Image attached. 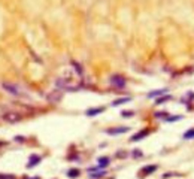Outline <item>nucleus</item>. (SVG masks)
I'll return each mask as SVG.
<instances>
[{"label":"nucleus","mask_w":194,"mask_h":179,"mask_svg":"<svg viewBox=\"0 0 194 179\" xmlns=\"http://www.w3.org/2000/svg\"><path fill=\"white\" fill-rule=\"evenodd\" d=\"M109 84L114 88H118V90H123V88H126L127 85V79L123 75H112L109 78Z\"/></svg>","instance_id":"obj_1"},{"label":"nucleus","mask_w":194,"mask_h":179,"mask_svg":"<svg viewBox=\"0 0 194 179\" xmlns=\"http://www.w3.org/2000/svg\"><path fill=\"white\" fill-rule=\"evenodd\" d=\"M3 90L5 91H8V93H11L14 97H24V94H23V90L19 88L18 85H15V84H9V82H3Z\"/></svg>","instance_id":"obj_2"},{"label":"nucleus","mask_w":194,"mask_h":179,"mask_svg":"<svg viewBox=\"0 0 194 179\" xmlns=\"http://www.w3.org/2000/svg\"><path fill=\"white\" fill-rule=\"evenodd\" d=\"M2 119L6 121V122H18L23 119V115L18 113V112H5L2 115Z\"/></svg>","instance_id":"obj_3"},{"label":"nucleus","mask_w":194,"mask_h":179,"mask_svg":"<svg viewBox=\"0 0 194 179\" xmlns=\"http://www.w3.org/2000/svg\"><path fill=\"white\" fill-rule=\"evenodd\" d=\"M126 131H130V127H115V128H108L106 133L110 136H117V134H123Z\"/></svg>","instance_id":"obj_4"},{"label":"nucleus","mask_w":194,"mask_h":179,"mask_svg":"<svg viewBox=\"0 0 194 179\" xmlns=\"http://www.w3.org/2000/svg\"><path fill=\"white\" fill-rule=\"evenodd\" d=\"M42 161V157L41 155H30V158H28V161H27V169H32L34 166H37L39 163Z\"/></svg>","instance_id":"obj_5"},{"label":"nucleus","mask_w":194,"mask_h":179,"mask_svg":"<svg viewBox=\"0 0 194 179\" xmlns=\"http://www.w3.org/2000/svg\"><path fill=\"white\" fill-rule=\"evenodd\" d=\"M157 170V166L155 164H151V166H145L144 169L140 170V176H148V175H151V173H154V172Z\"/></svg>","instance_id":"obj_6"},{"label":"nucleus","mask_w":194,"mask_h":179,"mask_svg":"<svg viewBox=\"0 0 194 179\" xmlns=\"http://www.w3.org/2000/svg\"><path fill=\"white\" fill-rule=\"evenodd\" d=\"M149 128H145V130H142L140 133H136L135 136H131V142H137V140H140V139H144V137H146L148 134H149Z\"/></svg>","instance_id":"obj_7"},{"label":"nucleus","mask_w":194,"mask_h":179,"mask_svg":"<svg viewBox=\"0 0 194 179\" xmlns=\"http://www.w3.org/2000/svg\"><path fill=\"white\" fill-rule=\"evenodd\" d=\"M105 106H100V108H96V109H88V111L85 112V115L87 117H96V115H99V113H101V112H105Z\"/></svg>","instance_id":"obj_8"},{"label":"nucleus","mask_w":194,"mask_h":179,"mask_svg":"<svg viewBox=\"0 0 194 179\" xmlns=\"http://www.w3.org/2000/svg\"><path fill=\"white\" fill-rule=\"evenodd\" d=\"M70 64H72V67L75 69V73H76V75H79V76H82V75H84V69H82V66H81L79 63H76V61H72Z\"/></svg>","instance_id":"obj_9"},{"label":"nucleus","mask_w":194,"mask_h":179,"mask_svg":"<svg viewBox=\"0 0 194 179\" xmlns=\"http://www.w3.org/2000/svg\"><path fill=\"white\" fill-rule=\"evenodd\" d=\"M167 93V90L166 88H161V90H155V91H151V93H148V97L149 99H154V97H158L161 94H166Z\"/></svg>","instance_id":"obj_10"},{"label":"nucleus","mask_w":194,"mask_h":179,"mask_svg":"<svg viewBox=\"0 0 194 179\" xmlns=\"http://www.w3.org/2000/svg\"><path fill=\"white\" fill-rule=\"evenodd\" d=\"M109 163H110V160L108 158V157H101V158H99V167L100 169H105V167H108L109 166Z\"/></svg>","instance_id":"obj_11"},{"label":"nucleus","mask_w":194,"mask_h":179,"mask_svg":"<svg viewBox=\"0 0 194 179\" xmlns=\"http://www.w3.org/2000/svg\"><path fill=\"white\" fill-rule=\"evenodd\" d=\"M131 100V97H123V99H117L112 102V106H119V104H124V103H128Z\"/></svg>","instance_id":"obj_12"},{"label":"nucleus","mask_w":194,"mask_h":179,"mask_svg":"<svg viewBox=\"0 0 194 179\" xmlns=\"http://www.w3.org/2000/svg\"><path fill=\"white\" fill-rule=\"evenodd\" d=\"M90 175H91V178H93V179H97V178L105 176V175H106V170H103V169H101V170H97V172H94V173H90Z\"/></svg>","instance_id":"obj_13"},{"label":"nucleus","mask_w":194,"mask_h":179,"mask_svg":"<svg viewBox=\"0 0 194 179\" xmlns=\"http://www.w3.org/2000/svg\"><path fill=\"white\" fill-rule=\"evenodd\" d=\"M67 176L69 178H78V176H79V170H78V169H72V170H69L67 172Z\"/></svg>","instance_id":"obj_14"},{"label":"nucleus","mask_w":194,"mask_h":179,"mask_svg":"<svg viewBox=\"0 0 194 179\" xmlns=\"http://www.w3.org/2000/svg\"><path fill=\"white\" fill-rule=\"evenodd\" d=\"M184 139H194V128H190L184 133Z\"/></svg>","instance_id":"obj_15"},{"label":"nucleus","mask_w":194,"mask_h":179,"mask_svg":"<svg viewBox=\"0 0 194 179\" xmlns=\"http://www.w3.org/2000/svg\"><path fill=\"white\" fill-rule=\"evenodd\" d=\"M170 99H172V96H169V94H167V96H163V97H160V99H157V104H161V103H164V102H169Z\"/></svg>","instance_id":"obj_16"},{"label":"nucleus","mask_w":194,"mask_h":179,"mask_svg":"<svg viewBox=\"0 0 194 179\" xmlns=\"http://www.w3.org/2000/svg\"><path fill=\"white\" fill-rule=\"evenodd\" d=\"M179 119H182V115H173V117H167V119H166V121L173 122V121H179Z\"/></svg>","instance_id":"obj_17"},{"label":"nucleus","mask_w":194,"mask_h":179,"mask_svg":"<svg viewBox=\"0 0 194 179\" xmlns=\"http://www.w3.org/2000/svg\"><path fill=\"white\" fill-rule=\"evenodd\" d=\"M131 154H133V157H135V158H139V157H142V155H144V152H142L140 149H135Z\"/></svg>","instance_id":"obj_18"},{"label":"nucleus","mask_w":194,"mask_h":179,"mask_svg":"<svg viewBox=\"0 0 194 179\" xmlns=\"http://www.w3.org/2000/svg\"><path fill=\"white\" fill-rule=\"evenodd\" d=\"M161 117H163V118H167L169 115H167L166 112H157V113H155V118H161Z\"/></svg>","instance_id":"obj_19"},{"label":"nucleus","mask_w":194,"mask_h":179,"mask_svg":"<svg viewBox=\"0 0 194 179\" xmlns=\"http://www.w3.org/2000/svg\"><path fill=\"white\" fill-rule=\"evenodd\" d=\"M121 115H123V117H133V115H135V112H131V111H123V113H121Z\"/></svg>","instance_id":"obj_20"},{"label":"nucleus","mask_w":194,"mask_h":179,"mask_svg":"<svg viewBox=\"0 0 194 179\" xmlns=\"http://www.w3.org/2000/svg\"><path fill=\"white\" fill-rule=\"evenodd\" d=\"M0 179H15L14 175H3V173H0Z\"/></svg>","instance_id":"obj_21"},{"label":"nucleus","mask_w":194,"mask_h":179,"mask_svg":"<svg viewBox=\"0 0 194 179\" xmlns=\"http://www.w3.org/2000/svg\"><path fill=\"white\" fill-rule=\"evenodd\" d=\"M187 99L188 100H194V93H188L187 94Z\"/></svg>","instance_id":"obj_22"},{"label":"nucleus","mask_w":194,"mask_h":179,"mask_svg":"<svg viewBox=\"0 0 194 179\" xmlns=\"http://www.w3.org/2000/svg\"><path fill=\"white\" fill-rule=\"evenodd\" d=\"M15 140H17V142H23V140H24V137H21V136H17V137H15Z\"/></svg>","instance_id":"obj_23"},{"label":"nucleus","mask_w":194,"mask_h":179,"mask_svg":"<svg viewBox=\"0 0 194 179\" xmlns=\"http://www.w3.org/2000/svg\"><path fill=\"white\" fill-rule=\"evenodd\" d=\"M6 143H8V142H5V140H0V146H5Z\"/></svg>","instance_id":"obj_24"},{"label":"nucleus","mask_w":194,"mask_h":179,"mask_svg":"<svg viewBox=\"0 0 194 179\" xmlns=\"http://www.w3.org/2000/svg\"><path fill=\"white\" fill-rule=\"evenodd\" d=\"M24 179H39V178H37V176H36V178H24Z\"/></svg>","instance_id":"obj_25"}]
</instances>
